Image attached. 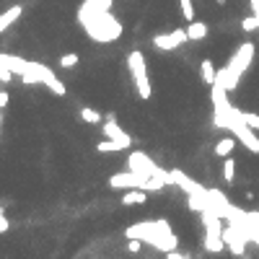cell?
<instances>
[{
    "label": "cell",
    "instance_id": "30bf717a",
    "mask_svg": "<svg viewBox=\"0 0 259 259\" xmlns=\"http://www.w3.org/2000/svg\"><path fill=\"white\" fill-rule=\"evenodd\" d=\"M104 135H106L109 140H117V143H122L125 148H130V145H132V138H130V135H127L125 130H122V127L117 125V122H114L112 117H109V122H104Z\"/></svg>",
    "mask_w": 259,
    "mask_h": 259
},
{
    "label": "cell",
    "instance_id": "7c38bea8",
    "mask_svg": "<svg viewBox=\"0 0 259 259\" xmlns=\"http://www.w3.org/2000/svg\"><path fill=\"white\" fill-rule=\"evenodd\" d=\"M187 37H189V42H202L207 37V24L205 21H189Z\"/></svg>",
    "mask_w": 259,
    "mask_h": 259
},
{
    "label": "cell",
    "instance_id": "7402d4cb",
    "mask_svg": "<svg viewBox=\"0 0 259 259\" xmlns=\"http://www.w3.org/2000/svg\"><path fill=\"white\" fill-rule=\"evenodd\" d=\"M241 29H243V32H254V29H259V19L256 16H246L241 21Z\"/></svg>",
    "mask_w": 259,
    "mask_h": 259
},
{
    "label": "cell",
    "instance_id": "8fae6325",
    "mask_svg": "<svg viewBox=\"0 0 259 259\" xmlns=\"http://www.w3.org/2000/svg\"><path fill=\"white\" fill-rule=\"evenodd\" d=\"M21 13H24L21 6H11L6 13H0V34H3L6 29H11L13 24H16V21L21 19Z\"/></svg>",
    "mask_w": 259,
    "mask_h": 259
},
{
    "label": "cell",
    "instance_id": "e0dca14e",
    "mask_svg": "<svg viewBox=\"0 0 259 259\" xmlns=\"http://www.w3.org/2000/svg\"><path fill=\"white\" fill-rule=\"evenodd\" d=\"M233 176H236V161L233 158H225V163H223V179L231 184Z\"/></svg>",
    "mask_w": 259,
    "mask_h": 259
},
{
    "label": "cell",
    "instance_id": "5bb4252c",
    "mask_svg": "<svg viewBox=\"0 0 259 259\" xmlns=\"http://www.w3.org/2000/svg\"><path fill=\"white\" fill-rule=\"evenodd\" d=\"M200 73H202V81H205V83H210V86L215 83V75H218V73H215V65H212V60H202Z\"/></svg>",
    "mask_w": 259,
    "mask_h": 259
},
{
    "label": "cell",
    "instance_id": "9c48e42d",
    "mask_svg": "<svg viewBox=\"0 0 259 259\" xmlns=\"http://www.w3.org/2000/svg\"><path fill=\"white\" fill-rule=\"evenodd\" d=\"M169 184H176L181 192H187V197H189V194H202V192H207L202 184H197L194 179H189L184 171H179V169H171V171H169Z\"/></svg>",
    "mask_w": 259,
    "mask_h": 259
},
{
    "label": "cell",
    "instance_id": "5b68a950",
    "mask_svg": "<svg viewBox=\"0 0 259 259\" xmlns=\"http://www.w3.org/2000/svg\"><path fill=\"white\" fill-rule=\"evenodd\" d=\"M127 166H130V171H135V174H143V176H158V179H163L166 184H169V171H163L161 166H156V163L150 161L145 153H140V150L130 153Z\"/></svg>",
    "mask_w": 259,
    "mask_h": 259
},
{
    "label": "cell",
    "instance_id": "ffe728a7",
    "mask_svg": "<svg viewBox=\"0 0 259 259\" xmlns=\"http://www.w3.org/2000/svg\"><path fill=\"white\" fill-rule=\"evenodd\" d=\"M181 3V16H184L187 21H194V6H192V0H179Z\"/></svg>",
    "mask_w": 259,
    "mask_h": 259
},
{
    "label": "cell",
    "instance_id": "2e32d148",
    "mask_svg": "<svg viewBox=\"0 0 259 259\" xmlns=\"http://www.w3.org/2000/svg\"><path fill=\"white\" fill-rule=\"evenodd\" d=\"M233 138H223L218 145H215V156H220V158H225L228 153H231V150H233Z\"/></svg>",
    "mask_w": 259,
    "mask_h": 259
},
{
    "label": "cell",
    "instance_id": "3957f363",
    "mask_svg": "<svg viewBox=\"0 0 259 259\" xmlns=\"http://www.w3.org/2000/svg\"><path fill=\"white\" fill-rule=\"evenodd\" d=\"M251 57H254V44H251V42H243L241 47H238V52L231 57V63L218 70L215 81H220L228 91H233V88L238 86V78H241L243 73H246V68H249V63H251Z\"/></svg>",
    "mask_w": 259,
    "mask_h": 259
},
{
    "label": "cell",
    "instance_id": "6da1fadb",
    "mask_svg": "<svg viewBox=\"0 0 259 259\" xmlns=\"http://www.w3.org/2000/svg\"><path fill=\"white\" fill-rule=\"evenodd\" d=\"M78 19H81V24L86 26L88 37H94L96 42H114V39L122 37V24H119L117 19H112L106 11L91 6V3H86V6L81 8Z\"/></svg>",
    "mask_w": 259,
    "mask_h": 259
},
{
    "label": "cell",
    "instance_id": "d4e9b609",
    "mask_svg": "<svg viewBox=\"0 0 259 259\" xmlns=\"http://www.w3.org/2000/svg\"><path fill=\"white\" fill-rule=\"evenodd\" d=\"M0 138H3V106H0Z\"/></svg>",
    "mask_w": 259,
    "mask_h": 259
},
{
    "label": "cell",
    "instance_id": "603a6c76",
    "mask_svg": "<svg viewBox=\"0 0 259 259\" xmlns=\"http://www.w3.org/2000/svg\"><path fill=\"white\" fill-rule=\"evenodd\" d=\"M11 228V223H8V218H6V212H3V207H0V233H6Z\"/></svg>",
    "mask_w": 259,
    "mask_h": 259
},
{
    "label": "cell",
    "instance_id": "cb8c5ba5",
    "mask_svg": "<svg viewBox=\"0 0 259 259\" xmlns=\"http://www.w3.org/2000/svg\"><path fill=\"white\" fill-rule=\"evenodd\" d=\"M11 96H8V91H0V106H8Z\"/></svg>",
    "mask_w": 259,
    "mask_h": 259
},
{
    "label": "cell",
    "instance_id": "44dd1931",
    "mask_svg": "<svg viewBox=\"0 0 259 259\" xmlns=\"http://www.w3.org/2000/svg\"><path fill=\"white\" fill-rule=\"evenodd\" d=\"M75 65H78V55H63V57H60V68H75Z\"/></svg>",
    "mask_w": 259,
    "mask_h": 259
},
{
    "label": "cell",
    "instance_id": "d6986e66",
    "mask_svg": "<svg viewBox=\"0 0 259 259\" xmlns=\"http://www.w3.org/2000/svg\"><path fill=\"white\" fill-rule=\"evenodd\" d=\"M236 114H238L243 122H246V125H249L251 130H259V114H251V112H238V109H236Z\"/></svg>",
    "mask_w": 259,
    "mask_h": 259
},
{
    "label": "cell",
    "instance_id": "8992f818",
    "mask_svg": "<svg viewBox=\"0 0 259 259\" xmlns=\"http://www.w3.org/2000/svg\"><path fill=\"white\" fill-rule=\"evenodd\" d=\"M228 130H231L233 138H238L243 145L251 150V153H259V138L254 135V130L246 125V122L236 114V109H231V122H228Z\"/></svg>",
    "mask_w": 259,
    "mask_h": 259
},
{
    "label": "cell",
    "instance_id": "9a60e30c",
    "mask_svg": "<svg viewBox=\"0 0 259 259\" xmlns=\"http://www.w3.org/2000/svg\"><path fill=\"white\" fill-rule=\"evenodd\" d=\"M96 150H99V153H112V150L117 153V150H125V145L117 143V140H109V138H106V140H101V143L96 145Z\"/></svg>",
    "mask_w": 259,
    "mask_h": 259
},
{
    "label": "cell",
    "instance_id": "ba28073f",
    "mask_svg": "<svg viewBox=\"0 0 259 259\" xmlns=\"http://www.w3.org/2000/svg\"><path fill=\"white\" fill-rule=\"evenodd\" d=\"M184 42H189L187 29H176V32H171V34H156V37H153V47H156V50H163V52H169V50L181 47Z\"/></svg>",
    "mask_w": 259,
    "mask_h": 259
},
{
    "label": "cell",
    "instance_id": "277c9868",
    "mask_svg": "<svg viewBox=\"0 0 259 259\" xmlns=\"http://www.w3.org/2000/svg\"><path fill=\"white\" fill-rule=\"evenodd\" d=\"M127 65H130L132 81H135V88H138L140 99H150V81H148V68H145V57H143V52H140V50L130 52Z\"/></svg>",
    "mask_w": 259,
    "mask_h": 259
},
{
    "label": "cell",
    "instance_id": "ac0fdd59",
    "mask_svg": "<svg viewBox=\"0 0 259 259\" xmlns=\"http://www.w3.org/2000/svg\"><path fill=\"white\" fill-rule=\"evenodd\" d=\"M81 119L88 122V125H96V122H101V114L96 109H88V106H83L81 109Z\"/></svg>",
    "mask_w": 259,
    "mask_h": 259
},
{
    "label": "cell",
    "instance_id": "52a82bcc",
    "mask_svg": "<svg viewBox=\"0 0 259 259\" xmlns=\"http://www.w3.org/2000/svg\"><path fill=\"white\" fill-rule=\"evenodd\" d=\"M150 176L143 174H135V171H125V174H114L109 179V187L112 189H145Z\"/></svg>",
    "mask_w": 259,
    "mask_h": 259
},
{
    "label": "cell",
    "instance_id": "4fadbf2b",
    "mask_svg": "<svg viewBox=\"0 0 259 259\" xmlns=\"http://www.w3.org/2000/svg\"><path fill=\"white\" fill-rule=\"evenodd\" d=\"M148 200V189H127V194L122 197V205H143Z\"/></svg>",
    "mask_w": 259,
    "mask_h": 259
},
{
    "label": "cell",
    "instance_id": "7a4b0ae2",
    "mask_svg": "<svg viewBox=\"0 0 259 259\" xmlns=\"http://www.w3.org/2000/svg\"><path fill=\"white\" fill-rule=\"evenodd\" d=\"M127 238H140L156 249H174L176 246V236L171 233L169 220H145V223H135L125 231Z\"/></svg>",
    "mask_w": 259,
    "mask_h": 259
}]
</instances>
